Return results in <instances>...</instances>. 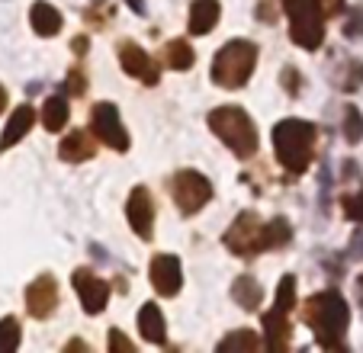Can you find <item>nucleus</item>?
<instances>
[{"label": "nucleus", "instance_id": "1", "mask_svg": "<svg viewBox=\"0 0 363 353\" xmlns=\"http://www.w3.org/2000/svg\"><path fill=\"white\" fill-rule=\"evenodd\" d=\"M302 318L315 331L318 347L325 350H344V334L350 325V308L337 289L315 292L312 299L302 306Z\"/></svg>", "mask_w": 363, "mask_h": 353}, {"label": "nucleus", "instance_id": "2", "mask_svg": "<svg viewBox=\"0 0 363 353\" xmlns=\"http://www.w3.org/2000/svg\"><path fill=\"white\" fill-rule=\"evenodd\" d=\"M315 125L306 123V119H283L274 129V151L277 161L286 174L299 176L308 170L312 155H315Z\"/></svg>", "mask_w": 363, "mask_h": 353}, {"label": "nucleus", "instance_id": "3", "mask_svg": "<svg viewBox=\"0 0 363 353\" xmlns=\"http://www.w3.org/2000/svg\"><path fill=\"white\" fill-rule=\"evenodd\" d=\"M254 65H257V45H254L251 39H232L216 55L213 81L225 90H238L251 81Z\"/></svg>", "mask_w": 363, "mask_h": 353}, {"label": "nucleus", "instance_id": "4", "mask_svg": "<svg viewBox=\"0 0 363 353\" xmlns=\"http://www.w3.org/2000/svg\"><path fill=\"white\" fill-rule=\"evenodd\" d=\"M209 129L232 148L235 157H254L257 151V129L241 106H219L209 113Z\"/></svg>", "mask_w": 363, "mask_h": 353}, {"label": "nucleus", "instance_id": "5", "mask_svg": "<svg viewBox=\"0 0 363 353\" xmlns=\"http://www.w3.org/2000/svg\"><path fill=\"white\" fill-rule=\"evenodd\" d=\"M289 16V39L306 52H315L325 42V10L322 0H280Z\"/></svg>", "mask_w": 363, "mask_h": 353}, {"label": "nucleus", "instance_id": "6", "mask_svg": "<svg viewBox=\"0 0 363 353\" xmlns=\"http://www.w3.org/2000/svg\"><path fill=\"white\" fill-rule=\"evenodd\" d=\"M296 306V276H283L280 286H277V306L270 312H264V344L274 353L286 350L289 347V334H293V325H289V312Z\"/></svg>", "mask_w": 363, "mask_h": 353}, {"label": "nucleus", "instance_id": "7", "mask_svg": "<svg viewBox=\"0 0 363 353\" xmlns=\"http://www.w3.org/2000/svg\"><path fill=\"white\" fill-rule=\"evenodd\" d=\"M171 196L184 215H196L213 199V186L199 170H177L171 180Z\"/></svg>", "mask_w": 363, "mask_h": 353}, {"label": "nucleus", "instance_id": "8", "mask_svg": "<svg viewBox=\"0 0 363 353\" xmlns=\"http://www.w3.org/2000/svg\"><path fill=\"white\" fill-rule=\"evenodd\" d=\"M225 247L238 257H254L257 251H264V222L257 212H241L232 222V228L225 231Z\"/></svg>", "mask_w": 363, "mask_h": 353}, {"label": "nucleus", "instance_id": "9", "mask_svg": "<svg viewBox=\"0 0 363 353\" xmlns=\"http://www.w3.org/2000/svg\"><path fill=\"white\" fill-rule=\"evenodd\" d=\"M90 129H94L96 142H103L113 151H129V132H125L123 119H119V109L113 103H96L90 109Z\"/></svg>", "mask_w": 363, "mask_h": 353}, {"label": "nucleus", "instance_id": "10", "mask_svg": "<svg viewBox=\"0 0 363 353\" xmlns=\"http://www.w3.org/2000/svg\"><path fill=\"white\" fill-rule=\"evenodd\" d=\"M71 283H74V292L81 296V306L87 315H100L103 308H106V302H110V286L103 283L94 270H87V267L74 270Z\"/></svg>", "mask_w": 363, "mask_h": 353}, {"label": "nucleus", "instance_id": "11", "mask_svg": "<svg viewBox=\"0 0 363 353\" xmlns=\"http://www.w3.org/2000/svg\"><path fill=\"white\" fill-rule=\"evenodd\" d=\"M119 62H123V71L129 77H138L145 87H155L158 84V65L151 62V55L145 52L142 45L123 39L119 42Z\"/></svg>", "mask_w": 363, "mask_h": 353}, {"label": "nucleus", "instance_id": "12", "mask_svg": "<svg viewBox=\"0 0 363 353\" xmlns=\"http://www.w3.org/2000/svg\"><path fill=\"white\" fill-rule=\"evenodd\" d=\"M55 308H58V283H55V276L42 273L39 279H33V283L26 286V312L33 315V318L45 321Z\"/></svg>", "mask_w": 363, "mask_h": 353}, {"label": "nucleus", "instance_id": "13", "mask_svg": "<svg viewBox=\"0 0 363 353\" xmlns=\"http://www.w3.org/2000/svg\"><path fill=\"white\" fill-rule=\"evenodd\" d=\"M125 218H129L132 231H135L142 241H151V225H155V199L145 186H135L129 193V203H125Z\"/></svg>", "mask_w": 363, "mask_h": 353}, {"label": "nucleus", "instance_id": "14", "mask_svg": "<svg viewBox=\"0 0 363 353\" xmlns=\"http://www.w3.org/2000/svg\"><path fill=\"white\" fill-rule=\"evenodd\" d=\"M184 273H180V260L174 254H155L151 257V286L158 289V296H177Z\"/></svg>", "mask_w": 363, "mask_h": 353}, {"label": "nucleus", "instance_id": "15", "mask_svg": "<svg viewBox=\"0 0 363 353\" xmlns=\"http://www.w3.org/2000/svg\"><path fill=\"white\" fill-rule=\"evenodd\" d=\"M33 123H35V109L29 106V103H23V106H16V109H13V116H10L7 129H4V135H0V151L13 148V145L20 142V138L26 135L29 129H33Z\"/></svg>", "mask_w": 363, "mask_h": 353}, {"label": "nucleus", "instance_id": "16", "mask_svg": "<svg viewBox=\"0 0 363 353\" xmlns=\"http://www.w3.org/2000/svg\"><path fill=\"white\" fill-rule=\"evenodd\" d=\"M232 299L238 302L245 312H261L264 289H261V283H257L251 273H241V276L232 283Z\"/></svg>", "mask_w": 363, "mask_h": 353}, {"label": "nucleus", "instance_id": "17", "mask_svg": "<svg viewBox=\"0 0 363 353\" xmlns=\"http://www.w3.org/2000/svg\"><path fill=\"white\" fill-rule=\"evenodd\" d=\"M219 0H193V7H190V33L193 35H206V33H213L216 23H219Z\"/></svg>", "mask_w": 363, "mask_h": 353}, {"label": "nucleus", "instance_id": "18", "mask_svg": "<svg viewBox=\"0 0 363 353\" xmlns=\"http://www.w3.org/2000/svg\"><path fill=\"white\" fill-rule=\"evenodd\" d=\"M29 23H33L35 35H42V39H48V35H58L62 33V13H58L52 4H45V0H39V4H33V10H29Z\"/></svg>", "mask_w": 363, "mask_h": 353}, {"label": "nucleus", "instance_id": "19", "mask_svg": "<svg viewBox=\"0 0 363 353\" xmlns=\"http://www.w3.org/2000/svg\"><path fill=\"white\" fill-rule=\"evenodd\" d=\"M58 155H62V161H68V164H81V161H90V157L96 155V148H94L87 132H71V135L58 145Z\"/></svg>", "mask_w": 363, "mask_h": 353}, {"label": "nucleus", "instance_id": "20", "mask_svg": "<svg viewBox=\"0 0 363 353\" xmlns=\"http://www.w3.org/2000/svg\"><path fill=\"white\" fill-rule=\"evenodd\" d=\"M138 327H142V337L155 347H161L167 340L164 315H161L158 306H142V312H138Z\"/></svg>", "mask_w": 363, "mask_h": 353}, {"label": "nucleus", "instance_id": "21", "mask_svg": "<svg viewBox=\"0 0 363 353\" xmlns=\"http://www.w3.org/2000/svg\"><path fill=\"white\" fill-rule=\"evenodd\" d=\"M161 62L171 71H190L193 62H196V55H193V45L186 39H171L164 45V52H161Z\"/></svg>", "mask_w": 363, "mask_h": 353}, {"label": "nucleus", "instance_id": "22", "mask_svg": "<svg viewBox=\"0 0 363 353\" xmlns=\"http://www.w3.org/2000/svg\"><path fill=\"white\" fill-rule=\"evenodd\" d=\"M42 125L48 132H62L68 125V96L65 94L48 96L45 106H42Z\"/></svg>", "mask_w": 363, "mask_h": 353}, {"label": "nucleus", "instance_id": "23", "mask_svg": "<svg viewBox=\"0 0 363 353\" xmlns=\"http://www.w3.org/2000/svg\"><path fill=\"white\" fill-rule=\"evenodd\" d=\"M289 238H293V228L286 218H274L264 225V251H280Z\"/></svg>", "mask_w": 363, "mask_h": 353}, {"label": "nucleus", "instance_id": "24", "mask_svg": "<svg viewBox=\"0 0 363 353\" xmlns=\"http://www.w3.org/2000/svg\"><path fill=\"white\" fill-rule=\"evenodd\" d=\"M335 84L341 90H357L363 84V62H357V58H347V62H341V74H335Z\"/></svg>", "mask_w": 363, "mask_h": 353}, {"label": "nucleus", "instance_id": "25", "mask_svg": "<svg viewBox=\"0 0 363 353\" xmlns=\"http://www.w3.org/2000/svg\"><path fill=\"white\" fill-rule=\"evenodd\" d=\"M261 347V337L254 331H247V327H241V331H235V334H228L225 340H219V353H225V350H257Z\"/></svg>", "mask_w": 363, "mask_h": 353}, {"label": "nucleus", "instance_id": "26", "mask_svg": "<svg viewBox=\"0 0 363 353\" xmlns=\"http://www.w3.org/2000/svg\"><path fill=\"white\" fill-rule=\"evenodd\" d=\"M20 347V321L0 318V353H13Z\"/></svg>", "mask_w": 363, "mask_h": 353}, {"label": "nucleus", "instance_id": "27", "mask_svg": "<svg viewBox=\"0 0 363 353\" xmlns=\"http://www.w3.org/2000/svg\"><path fill=\"white\" fill-rule=\"evenodd\" d=\"M344 138L357 145L363 138V113L357 106H344Z\"/></svg>", "mask_w": 363, "mask_h": 353}, {"label": "nucleus", "instance_id": "28", "mask_svg": "<svg viewBox=\"0 0 363 353\" xmlns=\"http://www.w3.org/2000/svg\"><path fill=\"white\" fill-rule=\"evenodd\" d=\"M341 209H344V215H347L350 222H360L363 225V190L341 196Z\"/></svg>", "mask_w": 363, "mask_h": 353}, {"label": "nucleus", "instance_id": "29", "mask_svg": "<svg viewBox=\"0 0 363 353\" xmlns=\"http://www.w3.org/2000/svg\"><path fill=\"white\" fill-rule=\"evenodd\" d=\"M344 35H347V39H363V7L347 13V20H344Z\"/></svg>", "mask_w": 363, "mask_h": 353}, {"label": "nucleus", "instance_id": "30", "mask_svg": "<svg viewBox=\"0 0 363 353\" xmlns=\"http://www.w3.org/2000/svg\"><path fill=\"white\" fill-rule=\"evenodd\" d=\"M110 347H113V350H119V353H135L132 340H125L119 331H113V334H110Z\"/></svg>", "mask_w": 363, "mask_h": 353}, {"label": "nucleus", "instance_id": "31", "mask_svg": "<svg viewBox=\"0 0 363 353\" xmlns=\"http://www.w3.org/2000/svg\"><path fill=\"white\" fill-rule=\"evenodd\" d=\"M68 90H71L74 96H81L84 90H87V81H84L81 71H71V77H68Z\"/></svg>", "mask_w": 363, "mask_h": 353}, {"label": "nucleus", "instance_id": "32", "mask_svg": "<svg viewBox=\"0 0 363 353\" xmlns=\"http://www.w3.org/2000/svg\"><path fill=\"white\" fill-rule=\"evenodd\" d=\"M283 87H286L289 94H296V90H299V74H296V68L283 71Z\"/></svg>", "mask_w": 363, "mask_h": 353}, {"label": "nucleus", "instance_id": "33", "mask_svg": "<svg viewBox=\"0 0 363 353\" xmlns=\"http://www.w3.org/2000/svg\"><path fill=\"white\" fill-rule=\"evenodd\" d=\"M350 257L363 260V228H360V231H357L354 238H350Z\"/></svg>", "mask_w": 363, "mask_h": 353}, {"label": "nucleus", "instance_id": "34", "mask_svg": "<svg viewBox=\"0 0 363 353\" xmlns=\"http://www.w3.org/2000/svg\"><path fill=\"white\" fill-rule=\"evenodd\" d=\"M341 7H344V0H322V10H325V16H335Z\"/></svg>", "mask_w": 363, "mask_h": 353}, {"label": "nucleus", "instance_id": "35", "mask_svg": "<svg viewBox=\"0 0 363 353\" xmlns=\"http://www.w3.org/2000/svg\"><path fill=\"white\" fill-rule=\"evenodd\" d=\"M71 48H74L77 55L87 52V35H77V39H71Z\"/></svg>", "mask_w": 363, "mask_h": 353}, {"label": "nucleus", "instance_id": "36", "mask_svg": "<svg viewBox=\"0 0 363 353\" xmlns=\"http://www.w3.org/2000/svg\"><path fill=\"white\" fill-rule=\"evenodd\" d=\"M357 302H360V308H363V273L357 276Z\"/></svg>", "mask_w": 363, "mask_h": 353}, {"label": "nucleus", "instance_id": "37", "mask_svg": "<svg viewBox=\"0 0 363 353\" xmlns=\"http://www.w3.org/2000/svg\"><path fill=\"white\" fill-rule=\"evenodd\" d=\"M65 350H87V344H84V340H71Z\"/></svg>", "mask_w": 363, "mask_h": 353}, {"label": "nucleus", "instance_id": "38", "mask_svg": "<svg viewBox=\"0 0 363 353\" xmlns=\"http://www.w3.org/2000/svg\"><path fill=\"white\" fill-rule=\"evenodd\" d=\"M4 109H7V90L0 87V113H4Z\"/></svg>", "mask_w": 363, "mask_h": 353}]
</instances>
